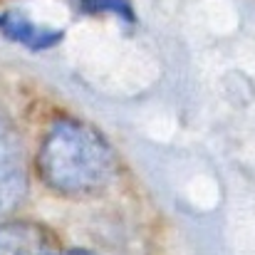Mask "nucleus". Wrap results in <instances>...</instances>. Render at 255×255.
I'll use <instances>...</instances> for the list:
<instances>
[{"label": "nucleus", "mask_w": 255, "mask_h": 255, "mask_svg": "<svg viewBox=\"0 0 255 255\" xmlns=\"http://www.w3.org/2000/svg\"><path fill=\"white\" fill-rule=\"evenodd\" d=\"M37 166L42 181L62 196H87L114 176V154L104 136L77 119H60L42 139Z\"/></svg>", "instance_id": "obj_1"}, {"label": "nucleus", "mask_w": 255, "mask_h": 255, "mask_svg": "<svg viewBox=\"0 0 255 255\" xmlns=\"http://www.w3.org/2000/svg\"><path fill=\"white\" fill-rule=\"evenodd\" d=\"M27 191L25 146L15 124L0 112V216L10 213Z\"/></svg>", "instance_id": "obj_2"}, {"label": "nucleus", "mask_w": 255, "mask_h": 255, "mask_svg": "<svg viewBox=\"0 0 255 255\" xmlns=\"http://www.w3.org/2000/svg\"><path fill=\"white\" fill-rule=\"evenodd\" d=\"M0 32L10 37L12 42H20L22 47H30V50H50L52 45L62 40V30L42 27L32 22L27 15L15 12V10H7L0 15Z\"/></svg>", "instance_id": "obj_3"}, {"label": "nucleus", "mask_w": 255, "mask_h": 255, "mask_svg": "<svg viewBox=\"0 0 255 255\" xmlns=\"http://www.w3.org/2000/svg\"><path fill=\"white\" fill-rule=\"evenodd\" d=\"M50 236L32 223L0 226V255H25L27 251L47 243Z\"/></svg>", "instance_id": "obj_4"}, {"label": "nucleus", "mask_w": 255, "mask_h": 255, "mask_svg": "<svg viewBox=\"0 0 255 255\" xmlns=\"http://www.w3.org/2000/svg\"><path fill=\"white\" fill-rule=\"evenodd\" d=\"M80 5L87 12H109V15H117L122 20L134 17L129 0H80Z\"/></svg>", "instance_id": "obj_5"}, {"label": "nucleus", "mask_w": 255, "mask_h": 255, "mask_svg": "<svg viewBox=\"0 0 255 255\" xmlns=\"http://www.w3.org/2000/svg\"><path fill=\"white\" fill-rule=\"evenodd\" d=\"M25 255H97V253H92V251H80V248H72V251H55V246L47 241V243H42V246H37V248H32V251H27Z\"/></svg>", "instance_id": "obj_6"}]
</instances>
